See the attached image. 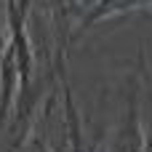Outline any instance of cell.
Here are the masks:
<instances>
[{
	"instance_id": "cell-1",
	"label": "cell",
	"mask_w": 152,
	"mask_h": 152,
	"mask_svg": "<svg viewBox=\"0 0 152 152\" xmlns=\"http://www.w3.org/2000/svg\"><path fill=\"white\" fill-rule=\"evenodd\" d=\"M142 3H147V0H99V5H94L91 13L83 19L80 32L88 29L94 21H99L102 16H107V13H112V11H126V8H131V5H142Z\"/></svg>"
}]
</instances>
